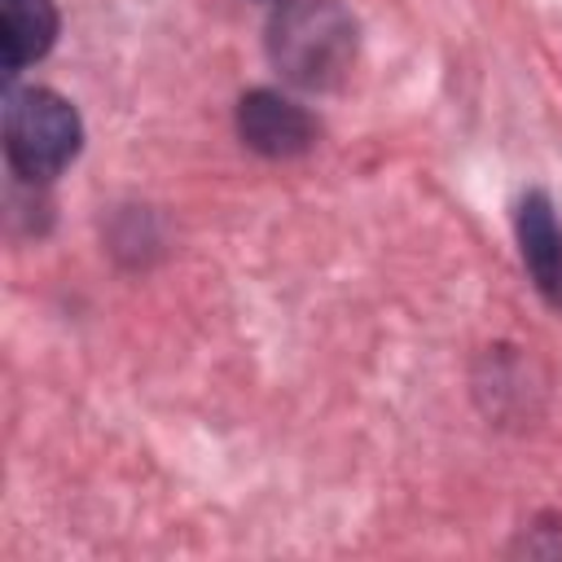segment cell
<instances>
[{"instance_id":"6da1fadb","label":"cell","mask_w":562,"mask_h":562,"mask_svg":"<svg viewBox=\"0 0 562 562\" xmlns=\"http://www.w3.org/2000/svg\"><path fill=\"white\" fill-rule=\"evenodd\" d=\"M268 57L299 88H334L356 57V22L338 0H285L268 26Z\"/></svg>"},{"instance_id":"277c9868","label":"cell","mask_w":562,"mask_h":562,"mask_svg":"<svg viewBox=\"0 0 562 562\" xmlns=\"http://www.w3.org/2000/svg\"><path fill=\"white\" fill-rule=\"evenodd\" d=\"M514 228H518V250H522V263L536 281V290L544 294V303L562 307V228H558L549 193L531 189L518 202Z\"/></svg>"},{"instance_id":"3957f363","label":"cell","mask_w":562,"mask_h":562,"mask_svg":"<svg viewBox=\"0 0 562 562\" xmlns=\"http://www.w3.org/2000/svg\"><path fill=\"white\" fill-rule=\"evenodd\" d=\"M237 132L255 154L290 158V154H303L312 145L316 123L299 101H290L272 88H255L237 101Z\"/></svg>"},{"instance_id":"7a4b0ae2","label":"cell","mask_w":562,"mask_h":562,"mask_svg":"<svg viewBox=\"0 0 562 562\" xmlns=\"http://www.w3.org/2000/svg\"><path fill=\"white\" fill-rule=\"evenodd\" d=\"M83 127L53 88H13L4 97V158L22 180H53L79 154Z\"/></svg>"},{"instance_id":"5b68a950","label":"cell","mask_w":562,"mask_h":562,"mask_svg":"<svg viewBox=\"0 0 562 562\" xmlns=\"http://www.w3.org/2000/svg\"><path fill=\"white\" fill-rule=\"evenodd\" d=\"M57 40V4L53 0H4L0 4V61L13 79L22 66L40 61Z\"/></svg>"}]
</instances>
